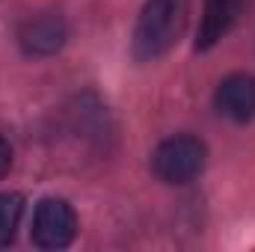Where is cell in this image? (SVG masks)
I'll return each instance as SVG.
<instances>
[{
	"mask_svg": "<svg viewBox=\"0 0 255 252\" xmlns=\"http://www.w3.org/2000/svg\"><path fill=\"white\" fill-rule=\"evenodd\" d=\"M205 142L196 136H172L157 145L151 157V169L166 184H187L205 169Z\"/></svg>",
	"mask_w": 255,
	"mask_h": 252,
	"instance_id": "obj_2",
	"label": "cell"
},
{
	"mask_svg": "<svg viewBox=\"0 0 255 252\" xmlns=\"http://www.w3.org/2000/svg\"><path fill=\"white\" fill-rule=\"evenodd\" d=\"M190 0H145L136 30H133V54L142 63L163 57L187 27Z\"/></svg>",
	"mask_w": 255,
	"mask_h": 252,
	"instance_id": "obj_1",
	"label": "cell"
},
{
	"mask_svg": "<svg viewBox=\"0 0 255 252\" xmlns=\"http://www.w3.org/2000/svg\"><path fill=\"white\" fill-rule=\"evenodd\" d=\"M241 12V0H205V15L199 24V36H196V48L199 51H211L238 21Z\"/></svg>",
	"mask_w": 255,
	"mask_h": 252,
	"instance_id": "obj_6",
	"label": "cell"
},
{
	"mask_svg": "<svg viewBox=\"0 0 255 252\" xmlns=\"http://www.w3.org/2000/svg\"><path fill=\"white\" fill-rule=\"evenodd\" d=\"M18 42H21V48L30 57H51V54H57L65 42L63 18L45 12V15H36V18L24 21L21 30H18Z\"/></svg>",
	"mask_w": 255,
	"mask_h": 252,
	"instance_id": "obj_4",
	"label": "cell"
},
{
	"mask_svg": "<svg viewBox=\"0 0 255 252\" xmlns=\"http://www.w3.org/2000/svg\"><path fill=\"white\" fill-rule=\"evenodd\" d=\"M217 110L232 122H253L255 119V77L253 74H232L217 86Z\"/></svg>",
	"mask_w": 255,
	"mask_h": 252,
	"instance_id": "obj_5",
	"label": "cell"
},
{
	"mask_svg": "<svg viewBox=\"0 0 255 252\" xmlns=\"http://www.w3.org/2000/svg\"><path fill=\"white\" fill-rule=\"evenodd\" d=\"M77 235L74 208L65 199H42L33 214V244L42 250H63Z\"/></svg>",
	"mask_w": 255,
	"mask_h": 252,
	"instance_id": "obj_3",
	"label": "cell"
},
{
	"mask_svg": "<svg viewBox=\"0 0 255 252\" xmlns=\"http://www.w3.org/2000/svg\"><path fill=\"white\" fill-rule=\"evenodd\" d=\"M21 214H24V199L18 193H0V247L15 241Z\"/></svg>",
	"mask_w": 255,
	"mask_h": 252,
	"instance_id": "obj_7",
	"label": "cell"
},
{
	"mask_svg": "<svg viewBox=\"0 0 255 252\" xmlns=\"http://www.w3.org/2000/svg\"><path fill=\"white\" fill-rule=\"evenodd\" d=\"M9 166H12V148H9V142L0 136V178L9 172Z\"/></svg>",
	"mask_w": 255,
	"mask_h": 252,
	"instance_id": "obj_8",
	"label": "cell"
}]
</instances>
